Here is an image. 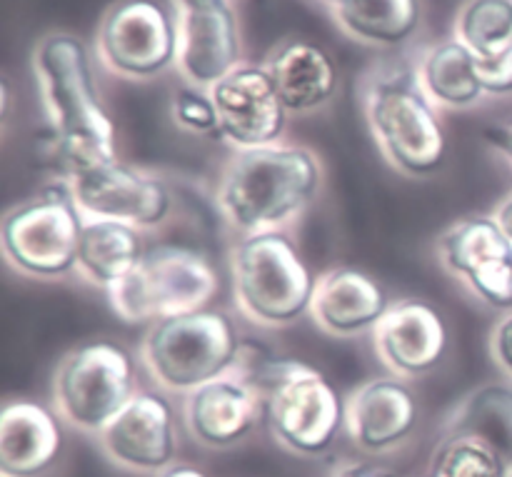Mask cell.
Returning a JSON list of instances; mask_svg holds the SVG:
<instances>
[{
    "label": "cell",
    "mask_w": 512,
    "mask_h": 477,
    "mask_svg": "<svg viewBox=\"0 0 512 477\" xmlns=\"http://www.w3.org/2000/svg\"><path fill=\"white\" fill-rule=\"evenodd\" d=\"M265 68L273 75L288 113H313L338 95V63L323 45L313 40H285L270 55Z\"/></svg>",
    "instance_id": "obj_21"
},
{
    "label": "cell",
    "mask_w": 512,
    "mask_h": 477,
    "mask_svg": "<svg viewBox=\"0 0 512 477\" xmlns=\"http://www.w3.org/2000/svg\"><path fill=\"white\" fill-rule=\"evenodd\" d=\"M140 230L118 220L85 218L80 238L78 275L95 288L110 290L128 278L145 255Z\"/></svg>",
    "instance_id": "obj_22"
},
{
    "label": "cell",
    "mask_w": 512,
    "mask_h": 477,
    "mask_svg": "<svg viewBox=\"0 0 512 477\" xmlns=\"http://www.w3.org/2000/svg\"><path fill=\"white\" fill-rule=\"evenodd\" d=\"M155 477H210V475L205 473V470L195 468V465L175 463V465H170L168 470H163V473L155 475Z\"/></svg>",
    "instance_id": "obj_32"
},
{
    "label": "cell",
    "mask_w": 512,
    "mask_h": 477,
    "mask_svg": "<svg viewBox=\"0 0 512 477\" xmlns=\"http://www.w3.org/2000/svg\"><path fill=\"white\" fill-rule=\"evenodd\" d=\"M510 468L493 448L468 435H445L430 477H508Z\"/></svg>",
    "instance_id": "obj_27"
},
{
    "label": "cell",
    "mask_w": 512,
    "mask_h": 477,
    "mask_svg": "<svg viewBox=\"0 0 512 477\" xmlns=\"http://www.w3.org/2000/svg\"><path fill=\"white\" fill-rule=\"evenodd\" d=\"M475 70L485 95L512 93V50L500 58H475Z\"/></svg>",
    "instance_id": "obj_29"
},
{
    "label": "cell",
    "mask_w": 512,
    "mask_h": 477,
    "mask_svg": "<svg viewBox=\"0 0 512 477\" xmlns=\"http://www.w3.org/2000/svg\"><path fill=\"white\" fill-rule=\"evenodd\" d=\"M243 378L263 390L270 433L288 453L323 458L345 433V398L320 370L270 355Z\"/></svg>",
    "instance_id": "obj_3"
},
{
    "label": "cell",
    "mask_w": 512,
    "mask_h": 477,
    "mask_svg": "<svg viewBox=\"0 0 512 477\" xmlns=\"http://www.w3.org/2000/svg\"><path fill=\"white\" fill-rule=\"evenodd\" d=\"M243 340L235 318L225 310L203 308L150 325L140 360L160 388L190 395L233 373Z\"/></svg>",
    "instance_id": "obj_5"
},
{
    "label": "cell",
    "mask_w": 512,
    "mask_h": 477,
    "mask_svg": "<svg viewBox=\"0 0 512 477\" xmlns=\"http://www.w3.org/2000/svg\"><path fill=\"white\" fill-rule=\"evenodd\" d=\"M333 13L353 40L398 48L418 30L420 0H348Z\"/></svg>",
    "instance_id": "obj_25"
},
{
    "label": "cell",
    "mask_w": 512,
    "mask_h": 477,
    "mask_svg": "<svg viewBox=\"0 0 512 477\" xmlns=\"http://www.w3.org/2000/svg\"><path fill=\"white\" fill-rule=\"evenodd\" d=\"M33 73L48 118L45 150L60 180L118 160V138L100 100L90 53L70 33H50L33 50Z\"/></svg>",
    "instance_id": "obj_1"
},
{
    "label": "cell",
    "mask_w": 512,
    "mask_h": 477,
    "mask_svg": "<svg viewBox=\"0 0 512 477\" xmlns=\"http://www.w3.org/2000/svg\"><path fill=\"white\" fill-rule=\"evenodd\" d=\"M85 215L68 180L45 185L33 198L8 210L0 225V248L15 273L58 280L78 273Z\"/></svg>",
    "instance_id": "obj_8"
},
{
    "label": "cell",
    "mask_w": 512,
    "mask_h": 477,
    "mask_svg": "<svg viewBox=\"0 0 512 477\" xmlns=\"http://www.w3.org/2000/svg\"><path fill=\"white\" fill-rule=\"evenodd\" d=\"M138 393V360L113 340L78 345L53 375V410L65 425L88 435L103 433Z\"/></svg>",
    "instance_id": "obj_9"
},
{
    "label": "cell",
    "mask_w": 512,
    "mask_h": 477,
    "mask_svg": "<svg viewBox=\"0 0 512 477\" xmlns=\"http://www.w3.org/2000/svg\"><path fill=\"white\" fill-rule=\"evenodd\" d=\"M455 38L475 58H500L512 50V0H468L455 23Z\"/></svg>",
    "instance_id": "obj_26"
},
{
    "label": "cell",
    "mask_w": 512,
    "mask_h": 477,
    "mask_svg": "<svg viewBox=\"0 0 512 477\" xmlns=\"http://www.w3.org/2000/svg\"><path fill=\"white\" fill-rule=\"evenodd\" d=\"M318 3H323V5H328L330 10H338L340 5H345L348 3V0H318Z\"/></svg>",
    "instance_id": "obj_35"
},
{
    "label": "cell",
    "mask_w": 512,
    "mask_h": 477,
    "mask_svg": "<svg viewBox=\"0 0 512 477\" xmlns=\"http://www.w3.org/2000/svg\"><path fill=\"white\" fill-rule=\"evenodd\" d=\"M420 403L398 375L370 378L345 398V433L365 455H383L413 438Z\"/></svg>",
    "instance_id": "obj_17"
},
{
    "label": "cell",
    "mask_w": 512,
    "mask_h": 477,
    "mask_svg": "<svg viewBox=\"0 0 512 477\" xmlns=\"http://www.w3.org/2000/svg\"><path fill=\"white\" fill-rule=\"evenodd\" d=\"M183 420L190 438L203 448H235L265 420V395L243 375L228 373L185 395Z\"/></svg>",
    "instance_id": "obj_16"
},
{
    "label": "cell",
    "mask_w": 512,
    "mask_h": 477,
    "mask_svg": "<svg viewBox=\"0 0 512 477\" xmlns=\"http://www.w3.org/2000/svg\"><path fill=\"white\" fill-rule=\"evenodd\" d=\"M495 220L500 223V228L505 230V235L512 240V195L508 200H505L503 205L498 208V213H495Z\"/></svg>",
    "instance_id": "obj_33"
},
{
    "label": "cell",
    "mask_w": 512,
    "mask_h": 477,
    "mask_svg": "<svg viewBox=\"0 0 512 477\" xmlns=\"http://www.w3.org/2000/svg\"><path fill=\"white\" fill-rule=\"evenodd\" d=\"M330 477H398L390 465L380 463L373 458H358V460H345L338 468L330 473Z\"/></svg>",
    "instance_id": "obj_31"
},
{
    "label": "cell",
    "mask_w": 512,
    "mask_h": 477,
    "mask_svg": "<svg viewBox=\"0 0 512 477\" xmlns=\"http://www.w3.org/2000/svg\"><path fill=\"white\" fill-rule=\"evenodd\" d=\"M218 290V265L208 253L190 245L160 243L145 250L128 278L108 290V298L120 320L153 325L210 308Z\"/></svg>",
    "instance_id": "obj_6"
},
{
    "label": "cell",
    "mask_w": 512,
    "mask_h": 477,
    "mask_svg": "<svg viewBox=\"0 0 512 477\" xmlns=\"http://www.w3.org/2000/svg\"><path fill=\"white\" fill-rule=\"evenodd\" d=\"M173 118L188 133H218V110L208 90L203 88H180L173 95Z\"/></svg>",
    "instance_id": "obj_28"
},
{
    "label": "cell",
    "mask_w": 512,
    "mask_h": 477,
    "mask_svg": "<svg viewBox=\"0 0 512 477\" xmlns=\"http://www.w3.org/2000/svg\"><path fill=\"white\" fill-rule=\"evenodd\" d=\"M490 350H493V358L505 373L512 375V310L495 325L493 338H490Z\"/></svg>",
    "instance_id": "obj_30"
},
{
    "label": "cell",
    "mask_w": 512,
    "mask_h": 477,
    "mask_svg": "<svg viewBox=\"0 0 512 477\" xmlns=\"http://www.w3.org/2000/svg\"><path fill=\"white\" fill-rule=\"evenodd\" d=\"M85 218L118 220L138 230L160 228L173 210V193L160 175L113 160L68 180Z\"/></svg>",
    "instance_id": "obj_11"
},
{
    "label": "cell",
    "mask_w": 512,
    "mask_h": 477,
    "mask_svg": "<svg viewBox=\"0 0 512 477\" xmlns=\"http://www.w3.org/2000/svg\"><path fill=\"white\" fill-rule=\"evenodd\" d=\"M365 115L380 153L400 173L428 178L448 158L438 105L420 88L418 73H380L365 93Z\"/></svg>",
    "instance_id": "obj_7"
},
{
    "label": "cell",
    "mask_w": 512,
    "mask_h": 477,
    "mask_svg": "<svg viewBox=\"0 0 512 477\" xmlns=\"http://www.w3.org/2000/svg\"><path fill=\"white\" fill-rule=\"evenodd\" d=\"M390 305L388 290L375 275L360 268H333L318 278L310 318L325 335L355 338L373 333Z\"/></svg>",
    "instance_id": "obj_19"
},
{
    "label": "cell",
    "mask_w": 512,
    "mask_h": 477,
    "mask_svg": "<svg viewBox=\"0 0 512 477\" xmlns=\"http://www.w3.org/2000/svg\"><path fill=\"white\" fill-rule=\"evenodd\" d=\"M63 450V420L38 400H10L0 413V477H43Z\"/></svg>",
    "instance_id": "obj_20"
},
{
    "label": "cell",
    "mask_w": 512,
    "mask_h": 477,
    "mask_svg": "<svg viewBox=\"0 0 512 477\" xmlns=\"http://www.w3.org/2000/svg\"><path fill=\"white\" fill-rule=\"evenodd\" d=\"M240 315L263 328H288L310 313L318 275L285 230L240 235L230 250Z\"/></svg>",
    "instance_id": "obj_4"
},
{
    "label": "cell",
    "mask_w": 512,
    "mask_h": 477,
    "mask_svg": "<svg viewBox=\"0 0 512 477\" xmlns=\"http://www.w3.org/2000/svg\"><path fill=\"white\" fill-rule=\"evenodd\" d=\"M320 185L323 165L303 145L235 150L220 170L215 205L238 235L285 230L315 203Z\"/></svg>",
    "instance_id": "obj_2"
},
{
    "label": "cell",
    "mask_w": 512,
    "mask_h": 477,
    "mask_svg": "<svg viewBox=\"0 0 512 477\" xmlns=\"http://www.w3.org/2000/svg\"><path fill=\"white\" fill-rule=\"evenodd\" d=\"M178 20V70L188 85L210 90L240 68V25L230 0H170Z\"/></svg>",
    "instance_id": "obj_13"
},
{
    "label": "cell",
    "mask_w": 512,
    "mask_h": 477,
    "mask_svg": "<svg viewBox=\"0 0 512 477\" xmlns=\"http://www.w3.org/2000/svg\"><path fill=\"white\" fill-rule=\"evenodd\" d=\"M445 435H468L493 448L512 468V388L483 385L450 413Z\"/></svg>",
    "instance_id": "obj_24"
},
{
    "label": "cell",
    "mask_w": 512,
    "mask_h": 477,
    "mask_svg": "<svg viewBox=\"0 0 512 477\" xmlns=\"http://www.w3.org/2000/svg\"><path fill=\"white\" fill-rule=\"evenodd\" d=\"M450 345V330L438 308L418 298L390 305L373 330L380 363L398 378H420L438 368Z\"/></svg>",
    "instance_id": "obj_18"
},
{
    "label": "cell",
    "mask_w": 512,
    "mask_h": 477,
    "mask_svg": "<svg viewBox=\"0 0 512 477\" xmlns=\"http://www.w3.org/2000/svg\"><path fill=\"white\" fill-rule=\"evenodd\" d=\"M418 83L438 108L468 110L485 95L475 70V55L458 38L443 40L423 55Z\"/></svg>",
    "instance_id": "obj_23"
},
{
    "label": "cell",
    "mask_w": 512,
    "mask_h": 477,
    "mask_svg": "<svg viewBox=\"0 0 512 477\" xmlns=\"http://www.w3.org/2000/svg\"><path fill=\"white\" fill-rule=\"evenodd\" d=\"M508 477H512V468H510V473H508Z\"/></svg>",
    "instance_id": "obj_36"
},
{
    "label": "cell",
    "mask_w": 512,
    "mask_h": 477,
    "mask_svg": "<svg viewBox=\"0 0 512 477\" xmlns=\"http://www.w3.org/2000/svg\"><path fill=\"white\" fill-rule=\"evenodd\" d=\"M218 110V135L235 150L280 143L288 108L265 65H240L208 90Z\"/></svg>",
    "instance_id": "obj_14"
},
{
    "label": "cell",
    "mask_w": 512,
    "mask_h": 477,
    "mask_svg": "<svg viewBox=\"0 0 512 477\" xmlns=\"http://www.w3.org/2000/svg\"><path fill=\"white\" fill-rule=\"evenodd\" d=\"M490 140H493V143H498L500 148H503V153H508L510 160H512V128L510 130H498V133H495Z\"/></svg>",
    "instance_id": "obj_34"
},
{
    "label": "cell",
    "mask_w": 512,
    "mask_h": 477,
    "mask_svg": "<svg viewBox=\"0 0 512 477\" xmlns=\"http://www.w3.org/2000/svg\"><path fill=\"white\" fill-rule=\"evenodd\" d=\"M98 55L120 78L148 80L178 63V20L158 0H120L98 28Z\"/></svg>",
    "instance_id": "obj_10"
},
{
    "label": "cell",
    "mask_w": 512,
    "mask_h": 477,
    "mask_svg": "<svg viewBox=\"0 0 512 477\" xmlns=\"http://www.w3.org/2000/svg\"><path fill=\"white\" fill-rule=\"evenodd\" d=\"M440 263L478 300L512 310V240L495 215H470L450 225L438 243Z\"/></svg>",
    "instance_id": "obj_12"
},
{
    "label": "cell",
    "mask_w": 512,
    "mask_h": 477,
    "mask_svg": "<svg viewBox=\"0 0 512 477\" xmlns=\"http://www.w3.org/2000/svg\"><path fill=\"white\" fill-rule=\"evenodd\" d=\"M110 463L130 473L160 475L178 463V418L163 393L140 390L123 413L98 435Z\"/></svg>",
    "instance_id": "obj_15"
}]
</instances>
